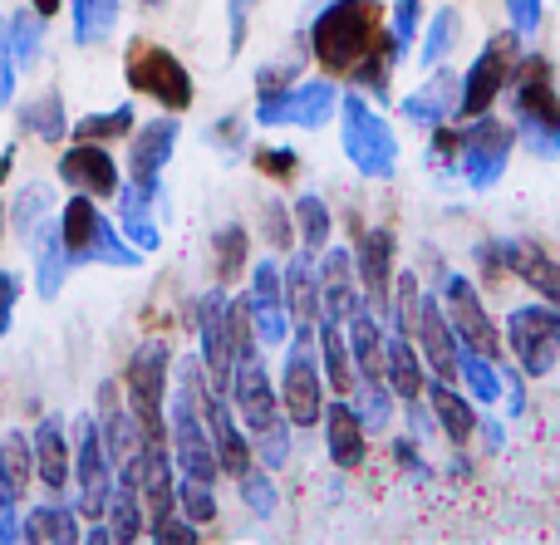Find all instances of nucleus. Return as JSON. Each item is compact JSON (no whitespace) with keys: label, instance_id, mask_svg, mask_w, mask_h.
<instances>
[{"label":"nucleus","instance_id":"1","mask_svg":"<svg viewBox=\"0 0 560 545\" xmlns=\"http://www.w3.org/2000/svg\"><path fill=\"white\" fill-rule=\"evenodd\" d=\"M378 35H384V15L374 0H329L310 25L315 59L329 74H354V64L378 45Z\"/></svg>","mask_w":560,"mask_h":545},{"label":"nucleus","instance_id":"2","mask_svg":"<svg viewBox=\"0 0 560 545\" xmlns=\"http://www.w3.org/2000/svg\"><path fill=\"white\" fill-rule=\"evenodd\" d=\"M59 236H65V251H69V265H114V271H133L143 261L133 241L108 222L104 212L94 206V197L74 192V202H65L59 212Z\"/></svg>","mask_w":560,"mask_h":545},{"label":"nucleus","instance_id":"3","mask_svg":"<svg viewBox=\"0 0 560 545\" xmlns=\"http://www.w3.org/2000/svg\"><path fill=\"white\" fill-rule=\"evenodd\" d=\"M167 374H173V354H167L163 340H143L128 359L124 403L133 408L143 442H167Z\"/></svg>","mask_w":560,"mask_h":545},{"label":"nucleus","instance_id":"4","mask_svg":"<svg viewBox=\"0 0 560 545\" xmlns=\"http://www.w3.org/2000/svg\"><path fill=\"white\" fill-rule=\"evenodd\" d=\"M339 143H345L349 163H354L364 177H374V182H384V177L398 173V138H394V128H388L384 114H374V108H369L359 94L339 98Z\"/></svg>","mask_w":560,"mask_h":545},{"label":"nucleus","instance_id":"5","mask_svg":"<svg viewBox=\"0 0 560 545\" xmlns=\"http://www.w3.org/2000/svg\"><path fill=\"white\" fill-rule=\"evenodd\" d=\"M124 79L138 88V94L158 98L167 114H187V108H192V98H197L187 64L173 55V49L153 45V39H133V45H128Z\"/></svg>","mask_w":560,"mask_h":545},{"label":"nucleus","instance_id":"6","mask_svg":"<svg viewBox=\"0 0 560 545\" xmlns=\"http://www.w3.org/2000/svg\"><path fill=\"white\" fill-rule=\"evenodd\" d=\"M516 114H522V133L526 143L541 157H556L560 147V98H556V74L551 59L532 55L516 69Z\"/></svg>","mask_w":560,"mask_h":545},{"label":"nucleus","instance_id":"7","mask_svg":"<svg viewBox=\"0 0 560 545\" xmlns=\"http://www.w3.org/2000/svg\"><path fill=\"white\" fill-rule=\"evenodd\" d=\"M280 413L290 428H315L325 413V383H319L315 359V334H295L285 349V369H280Z\"/></svg>","mask_w":560,"mask_h":545},{"label":"nucleus","instance_id":"8","mask_svg":"<svg viewBox=\"0 0 560 545\" xmlns=\"http://www.w3.org/2000/svg\"><path fill=\"white\" fill-rule=\"evenodd\" d=\"M74 482H79V517L89 521H104V507H108V491H114V462H108V448H104V433H98V418L94 413H79L74 418Z\"/></svg>","mask_w":560,"mask_h":545},{"label":"nucleus","instance_id":"9","mask_svg":"<svg viewBox=\"0 0 560 545\" xmlns=\"http://www.w3.org/2000/svg\"><path fill=\"white\" fill-rule=\"evenodd\" d=\"M506 344H512L526 379L551 374L560 359V310L556 305H522V310L506 320Z\"/></svg>","mask_w":560,"mask_h":545},{"label":"nucleus","instance_id":"10","mask_svg":"<svg viewBox=\"0 0 560 545\" xmlns=\"http://www.w3.org/2000/svg\"><path fill=\"white\" fill-rule=\"evenodd\" d=\"M516 55H522V35L506 29V35L487 39V49L477 55V64L463 79V98H457V118H482L492 108V98L502 94V84L512 79Z\"/></svg>","mask_w":560,"mask_h":545},{"label":"nucleus","instance_id":"11","mask_svg":"<svg viewBox=\"0 0 560 545\" xmlns=\"http://www.w3.org/2000/svg\"><path fill=\"white\" fill-rule=\"evenodd\" d=\"M335 108H339V88L329 84V79H310V84H295V88H280V94L256 98V123H266V128H280V123L319 128V123H329Z\"/></svg>","mask_w":560,"mask_h":545},{"label":"nucleus","instance_id":"12","mask_svg":"<svg viewBox=\"0 0 560 545\" xmlns=\"http://www.w3.org/2000/svg\"><path fill=\"white\" fill-rule=\"evenodd\" d=\"M512 143H516V133L506 123H497L492 114H482V123H472L463 133L457 157H463V173H467V182H472L477 192H487V187L502 182L506 157H512Z\"/></svg>","mask_w":560,"mask_h":545},{"label":"nucleus","instance_id":"13","mask_svg":"<svg viewBox=\"0 0 560 545\" xmlns=\"http://www.w3.org/2000/svg\"><path fill=\"white\" fill-rule=\"evenodd\" d=\"M438 300H443V310H447V320H453L463 349L482 354V359H502V334H497V324L487 320V310H482V300H477V291H472L467 275H447Z\"/></svg>","mask_w":560,"mask_h":545},{"label":"nucleus","instance_id":"14","mask_svg":"<svg viewBox=\"0 0 560 545\" xmlns=\"http://www.w3.org/2000/svg\"><path fill=\"white\" fill-rule=\"evenodd\" d=\"M226 399H232L236 418L246 423V433H252V438L280 423V393L271 389V379H266L261 354L232 364V389H226Z\"/></svg>","mask_w":560,"mask_h":545},{"label":"nucleus","instance_id":"15","mask_svg":"<svg viewBox=\"0 0 560 545\" xmlns=\"http://www.w3.org/2000/svg\"><path fill=\"white\" fill-rule=\"evenodd\" d=\"M226 291L217 285V291H207L202 300H197V334H202V369H207V383L212 389H232V324H226Z\"/></svg>","mask_w":560,"mask_h":545},{"label":"nucleus","instance_id":"16","mask_svg":"<svg viewBox=\"0 0 560 545\" xmlns=\"http://www.w3.org/2000/svg\"><path fill=\"white\" fill-rule=\"evenodd\" d=\"M59 182L74 187V192L84 197H118V187H124V177H118V163L114 153H108L104 143H84V138H74V147H65L55 163Z\"/></svg>","mask_w":560,"mask_h":545},{"label":"nucleus","instance_id":"17","mask_svg":"<svg viewBox=\"0 0 560 545\" xmlns=\"http://www.w3.org/2000/svg\"><path fill=\"white\" fill-rule=\"evenodd\" d=\"M413 334H418V354H423V364H433L438 379L453 383L457 369H463V340H457V330H453V320H447V310H443L438 295H423V300H418Z\"/></svg>","mask_w":560,"mask_h":545},{"label":"nucleus","instance_id":"18","mask_svg":"<svg viewBox=\"0 0 560 545\" xmlns=\"http://www.w3.org/2000/svg\"><path fill=\"white\" fill-rule=\"evenodd\" d=\"M246 310H252L256 340L261 344H285L290 340V310H285V281H280L276 261L252 265V291H246Z\"/></svg>","mask_w":560,"mask_h":545},{"label":"nucleus","instance_id":"19","mask_svg":"<svg viewBox=\"0 0 560 545\" xmlns=\"http://www.w3.org/2000/svg\"><path fill=\"white\" fill-rule=\"evenodd\" d=\"M202 418H207V433H212L222 472L226 477H246V472H252V438L236 428L232 403H226V393L212 389V383H202Z\"/></svg>","mask_w":560,"mask_h":545},{"label":"nucleus","instance_id":"20","mask_svg":"<svg viewBox=\"0 0 560 545\" xmlns=\"http://www.w3.org/2000/svg\"><path fill=\"white\" fill-rule=\"evenodd\" d=\"M183 123L177 118H153V123L128 133V177L133 182H163V167L173 163V147Z\"/></svg>","mask_w":560,"mask_h":545},{"label":"nucleus","instance_id":"21","mask_svg":"<svg viewBox=\"0 0 560 545\" xmlns=\"http://www.w3.org/2000/svg\"><path fill=\"white\" fill-rule=\"evenodd\" d=\"M158 197H163V182H133V177H128V182L118 187V232L143 256L163 246V232H158V222H153Z\"/></svg>","mask_w":560,"mask_h":545},{"label":"nucleus","instance_id":"22","mask_svg":"<svg viewBox=\"0 0 560 545\" xmlns=\"http://www.w3.org/2000/svg\"><path fill=\"white\" fill-rule=\"evenodd\" d=\"M280 281H285V310H290L295 334H315L319 315H325V300H319V271H315V261H310V251L290 256Z\"/></svg>","mask_w":560,"mask_h":545},{"label":"nucleus","instance_id":"23","mask_svg":"<svg viewBox=\"0 0 560 545\" xmlns=\"http://www.w3.org/2000/svg\"><path fill=\"white\" fill-rule=\"evenodd\" d=\"M359 291L378 315H388V285H394V236L384 226L359 236Z\"/></svg>","mask_w":560,"mask_h":545},{"label":"nucleus","instance_id":"24","mask_svg":"<svg viewBox=\"0 0 560 545\" xmlns=\"http://www.w3.org/2000/svg\"><path fill=\"white\" fill-rule=\"evenodd\" d=\"M319 423H325L329 462H335V467H345V472L359 467V462H364V452H369V428H364V418H359L354 403L335 399L325 413H319Z\"/></svg>","mask_w":560,"mask_h":545},{"label":"nucleus","instance_id":"25","mask_svg":"<svg viewBox=\"0 0 560 545\" xmlns=\"http://www.w3.org/2000/svg\"><path fill=\"white\" fill-rule=\"evenodd\" d=\"M30 448H35V477L45 482L49 497H59V491L69 487V472H74L69 438H65V418H59V413H45L39 428H35V438H30Z\"/></svg>","mask_w":560,"mask_h":545},{"label":"nucleus","instance_id":"26","mask_svg":"<svg viewBox=\"0 0 560 545\" xmlns=\"http://www.w3.org/2000/svg\"><path fill=\"white\" fill-rule=\"evenodd\" d=\"M482 261H492V265H506L512 275H522L532 291H541L551 305H560V265L551 261L546 251H536V246H522V241H512V246H492V251H477Z\"/></svg>","mask_w":560,"mask_h":545},{"label":"nucleus","instance_id":"27","mask_svg":"<svg viewBox=\"0 0 560 545\" xmlns=\"http://www.w3.org/2000/svg\"><path fill=\"white\" fill-rule=\"evenodd\" d=\"M319 300H325V320H349V310H354L359 300H364V291H359V275H354V256L349 251H329L325 246V261H319Z\"/></svg>","mask_w":560,"mask_h":545},{"label":"nucleus","instance_id":"28","mask_svg":"<svg viewBox=\"0 0 560 545\" xmlns=\"http://www.w3.org/2000/svg\"><path fill=\"white\" fill-rule=\"evenodd\" d=\"M35 241H30V251H35V295L39 300H55L59 291H65V281H69V251H65V236H59V216H49V222H39L35 232Z\"/></svg>","mask_w":560,"mask_h":545},{"label":"nucleus","instance_id":"29","mask_svg":"<svg viewBox=\"0 0 560 545\" xmlns=\"http://www.w3.org/2000/svg\"><path fill=\"white\" fill-rule=\"evenodd\" d=\"M457 98H463V79L447 69V74H433L423 88H413V94L404 98V114H408V123H418V128H443L447 114H457Z\"/></svg>","mask_w":560,"mask_h":545},{"label":"nucleus","instance_id":"30","mask_svg":"<svg viewBox=\"0 0 560 545\" xmlns=\"http://www.w3.org/2000/svg\"><path fill=\"white\" fill-rule=\"evenodd\" d=\"M384 383L394 389V399H404V403L423 399V354L398 330L384 340Z\"/></svg>","mask_w":560,"mask_h":545},{"label":"nucleus","instance_id":"31","mask_svg":"<svg viewBox=\"0 0 560 545\" xmlns=\"http://www.w3.org/2000/svg\"><path fill=\"white\" fill-rule=\"evenodd\" d=\"M349 354H354L359 379H384V334H378V310L359 300L349 310Z\"/></svg>","mask_w":560,"mask_h":545},{"label":"nucleus","instance_id":"32","mask_svg":"<svg viewBox=\"0 0 560 545\" xmlns=\"http://www.w3.org/2000/svg\"><path fill=\"white\" fill-rule=\"evenodd\" d=\"M20 541H55V545L84 541V531H79V507H59V501L35 507L20 521Z\"/></svg>","mask_w":560,"mask_h":545},{"label":"nucleus","instance_id":"33","mask_svg":"<svg viewBox=\"0 0 560 545\" xmlns=\"http://www.w3.org/2000/svg\"><path fill=\"white\" fill-rule=\"evenodd\" d=\"M319 369L329 374V389L339 393V399H349V389H354V364H349V340H345V324L339 320H325L319 315Z\"/></svg>","mask_w":560,"mask_h":545},{"label":"nucleus","instance_id":"34","mask_svg":"<svg viewBox=\"0 0 560 545\" xmlns=\"http://www.w3.org/2000/svg\"><path fill=\"white\" fill-rule=\"evenodd\" d=\"M20 133L39 138V143H65L69 114H65V98H59V88H45V94H35L25 108H20Z\"/></svg>","mask_w":560,"mask_h":545},{"label":"nucleus","instance_id":"35","mask_svg":"<svg viewBox=\"0 0 560 545\" xmlns=\"http://www.w3.org/2000/svg\"><path fill=\"white\" fill-rule=\"evenodd\" d=\"M428 399H433V418L443 423V433H447L453 442H467V438L477 433V413L467 408V399H463V393H457L447 379H433V383H428Z\"/></svg>","mask_w":560,"mask_h":545},{"label":"nucleus","instance_id":"36","mask_svg":"<svg viewBox=\"0 0 560 545\" xmlns=\"http://www.w3.org/2000/svg\"><path fill=\"white\" fill-rule=\"evenodd\" d=\"M45 25L49 15H39L35 5L5 15V35H10V55H15V69H35L39 49H45Z\"/></svg>","mask_w":560,"mask_h":545},{"label":"nucleus","instance_id":"37","mask_svg":"<svg viewBox=\"0 0 560 545\" xmlns=\"http://www.w3.org/2000/svg\"><path fill=\"white\" fill-rule=\"evenodd\" d=\"M0 482L10 487L15 501H25L30 482H35V448H30L25 433H5L0 438Z\"/></svg>","mask_w":560,"mask_h":545},{"label":"nucleus","instance_id":"38","mask_svg":"<svg viewBox=\"0 0 560 545\" xmlns=\"http://www.w3.org/2000/svg\"><path fill=\"white\" fill-rule=\"evenodd\" d=\"M104 521L108 531H114V541H138L148 531V511H143V497H138V487H124V482H114V491H108V507H104Z\"/></svg>","mask_w":560,"mask_h":545},{"label":"nucleus","instance_id":"39","mask_svg":"<svg viewBox=\"0 0 560 545\" xmlns=\"http://www.w3.org/2000/svg\"><path fill=\"white\" fill-rule=\"evenodd\" d=\"M118 29V0H74V39L84 49L104 45Z\"/></svg>","mask_w":560,"mask_h":545},{"label":"nucleus","instance_id":"40","mask_svg":"<svg viewBox=\"0 0 560 545\" xmlns=\"http://www.w3.org/2000/svg\"><path fill=\"white\" fill-rule=\"evenodd\" d=\"M133 123H138L133 104H118V108H108V114L79 118V123H69V128H74V138H84V143H108V138H128Z\"/></svg>","mask_w":560,"mask_h":545},{"label":"nucleus","instance_id":"41","mask_svg":"<svg viewBox=\"0 0 560 545\" xmlns=\"http://www.w3.org/2000/svg\"><path fill=\"white\" fill-rule=\"evenodd\" d=\"M55 216V192H49V182H25L15 192V212H10V222H15L20 236H30L39 222H49Z\"/></svg>","mask_w":560,"mask_h":545},{"label":"nucleus","instance_id":"42","mask_svg":"<svg viewBox=\"0 0 560 545\" xmlns=\"http://www.w3.org/2000/svg\"><path fill=\"white\" fill-rule=\"evenodd\" d=\"M457 35H463V15H457L453 5L438 10L433 25H428V39H423V64H428V69L443 64V59L457 49Z\"/></svg>","mask_w":560,"mask_h":545},{"label":"nucleus","instance_id":"43","mask_svg":"<svg viewBox=\"0 0 560 545\" xmlns=\"http://www.w3.org/2000/svg\"><path fill=\"white\" fill-rule=\"evenodd\" d=\"M177 511H183L192 526H207V521H217V491H212V482L177 477Z\"/></svg>","mask_w":560,"mask_h":545},{"label":"nucleus","instance_id":"44","mask_svg":"<svg viewBox=\"0 0 560 545\" xmlns=\"http://www.w3.org/2000/svg\"><path fill=\"white\" fill-rule=\"evenodd\" d=\"M467 379V389H472L477 403H497L502 399V374H497V359H482V354L463 349V369H457Z\"/></svg>","mask_w":560,"mask_h":545},{"label":"nucleus","instance_id":"45","mask_svg":"<svg viewBox=\"0 0 560 545\" xmlns=\"http://www.w3.org/2000/svg\"><path fill=\"white\" fill-rule=\"evenodd\" d=\"M295 226H300V241L305 251H325L329 246V212L319 197H300L295 202Z\"/></svg>","mask_w":560,"mask_h":545},{"label":"nucleus","instance_id":"46","mask_svg":"<svg viewBox=\"0 0 560 545\" xmlns=\"http://www.w3.org/2000/svg\"><path fill=\"white\" fill-rule=\"evenodd\" d=\"M217 281H236V275H242V265H246V232L242 226H222V232H217Z\"/></svg>","mask_w":560,"mask_h":545},{"label":"nucleus","instance_id":"47","mask_svg":"<svg viewBox=\"0 0 560 545\" xmlns=\"http://www.w3.org/2000/svg\"><path fill=\"white\" fill-rule=\"evenodd\" d=\"M394 281H398V295H394V300H388V315H394V330L413 340V324H418V300H423V291H418V275H394Z\"/></svg>","mask_w":560,"mask_h":545},{"label":"nucleus","instance_id":"48","mask_svg":"<svg viewBox=\"0 0 560 545\" xmlns=\"http://www.w3.org/2000/svg\"><path fill=\"white\" fill-rule=\"evenodd\" d=\"M359 418H364L369 433H378L388 423V383L384 379H364V389H359Z\"/></svg>","mask_w":560,"mask_h":545},{"label":"nucleus","instance_id":"49","mask_svg":"<svg viewBox=\"0 0 560 545\" xmlns=\"http://www.w3.org/2000/svg\"><path fill=\"white\" fill-rule=\"evenodd\" d=\"M236 482H242V501L252 507V517L271 521V517H276V487H271V477L252 467L246 477H236Z\"/></svg>","mask_w":560,"mask_h":545},{"label":"nucleus","instance_id":"50","mask_svg":"<svg viewBox=\"0 0 560 545\" xmlns=\"http://www.w3.org/2000/svg\"><path fill=\"white\" fill-rule=\"evenodd\" d=\"M418 25H423V0H398V5H394V25H388V35L398 39V49L413 45Z\"/></svg>","mask_w":560,"mask_h":545},{"label":"nucleus","instance_id":"51","mask_svg":"<svg viewBox=\"0 0 560 545\" xmlns=\"http://www.w3.org/2000/svg\"><path fill=\"white\" fill-rule=\"evenodd\" d=\"M15 55H10V35H5V15H0V114H5L10 104H15Z\"/></svg>","mask_w":560,"mask_h":545},{"label":"nucleus","instance_id":"52","mask_svg":"<svg viewBox=\"0 0 560 545\" xmlns=\"http://www.w3.org/2000/svg\"><path fill=\"white\" fill-rule=\"evenodd\" d=\"M252 157H256V167H261L266 177H290L295 173V163H300L295 147H256Z\"/></svg>","mask_w":560,"mask_h":545},{"label":"nucleus","instance_id":"53","mask_svg":"<svg viewBox=\"0 0 560 545\" xmlns=\"http://www.w3.org/2000/svg\"><path fill=\"white\" fill-rule=\"evenodd\" d=\"M506 15H512V29L522 39H532L541 29V0H506Z\"/></svg>","mask_w":560,"mask_h":545},{"label":"nucleus","instance_id":"54","mask_svg":"<svg viewBox=\"0 0 560 545\" xmlns=\"http://www.w3.org/2000/svg\"><path fill=\"white\" fill-rule=\"evenodd\" d=\"M256 452L266 458V467H280V462L290 458V442H285V423H276V428H266V433H256Z\"/></svg>","mask_w":560,"mask_h":545},{"label":"nucleus","instance_id":"55","mask_svg":"<svg viewBox=\"0 0 560 545\" xmlns=\"http://www.w3.org/2000/svg\"><path fill=\"white\" fill-rule=\"evenodd\" d=\"M256 0H226V39H232V55H242L246 45V20H252Z\"/></svg>","mask_w":560,"mask_h":545},{"label":"nucleus","instance_id":"56","mask_svg":"<svg viewBox=\"0 0 560 545\" xmlns=\"http://www.w3.org/2000/svg\"><path fill=\"white\" fill-rule=\"evenodd\" d=\"M148 531H153V541H183V545H192V541H197V526L183 517V511H173V517L153 521Z\"/></svg>","mask_w":560,"mask_h":545},{"label":"nucleus","instance_id":"57","mask_svg":"<svg viewBox=\"0 0 560 545\" xmlns=\"http://www.w3.org/2000/svg\"><path fill=\"white\" fill-rule=\"evenodd\" d=\"M15 300H20V275L0 271V340L10 334V320H15Z\"/></svg>","mask_w":560,"mask_h":545},{"label":"nucleus","instance_id":"58","mask_svg":"<svg viewBox=\"0 0 560 545\" xmlns=\"http://www.w3.org/2000/svg\"><path fill=\"white\" fill-rule=\"evenodd\" d=\"M10 541H20V501L0 482V545H10Z\"/></svg>","mask_w":560,"mask_h":545},{"label":"nucleus","instance_id":"59","mask_svg":"<svg viewBox=\"0 0 560 545\" xmlns=\"http://www.w3.org/2000/svg\"><path fill=\"white\" fill-rule=\"evenodd\" d=\"M266 236H271V246H290L285 212H280V206H266Z\"/></svg>","mask_w":560,"mask_h":545},{"label":"nucleus","instance_id":"60","mask_svg":"<svg viewBox=\"0 0 560 545\" xmlns=\"http://www.w3.org/2000/svg\"><path fill=\"white\" fill-rule=\"evenodd\" d=\"M10 167H15V143H5V147H0V182H5V177H10Z\"/></svg>","mask_w":560,"mask_h":545},{"label":"nucleus","instance_id":"61","mask_svg":"<svg viewBox=\"0 0 560 545\" xmlns=\"http://www.w3.org/2000/svg\"><path fill=\"white\" fill-rule=\"evenodd\" d=\"M84 541L104 545V541H114V531H108V521H98V526H94V531H84Z\"/></svg>","mask_w":560,"mask_h":545},{"label":"nucleus","instance_id":"62","mask_svg":"<svg viewBox=\"0 0 560 545\" xmlns=\"http://www.w3.org/2000/svg\"><path fill=\"white\" fill-rule=\"evenodd\" d=\"M30 5H35V10H39V15H55V10H59V5H65V0H30Z\"/></svg>","mask_w":560,"mask_h":545},{"label":"nucleus","instance_id":"63","mask_svg":"<svg viewBox=\"0 0 560 545\" xmlns=\"http://www.w3.org/2000/svg\"><path fill=\"white\" fill-rule=\"evenodd\" d=\"M143 5H148V10H163V5H167V0H143Z\"/></svg>","mask_w":560,"mask_h":545},{"label":"nucleus","instance_id":"64","mask_svg":"<svg viewBox=\"0 0 560 545\" xmlns=\"http://www.w3.org/2000/svg\"><path fill=\"white\" fill-rule=\"evenodd\" d=\"M0 236H5V202H0Z\"/></svg>","mask_w":560,"mask_h":545}]
</instances>
